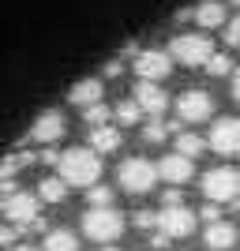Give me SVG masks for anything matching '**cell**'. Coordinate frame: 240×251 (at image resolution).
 <instances>
[{"label":"cell","mask_w":240,"mask_h":251,"mask_svg":"<svg viewBox=\"0 0 240 251\" xmlns=\"http://www.w3.org/2000/svg\"><path fill=\"white\" fill-rule=\"evenodd\" d=\"M56 176L68 188H90L102 180V154H94L90 147H72L56 157Z\"/></svg>","instance_id":"cell-1"},{"label":"cell","mask_w":240,"mask_h":251,"mask_svg":"<svg viewBox=\"0 0 240 251\" xmlns=\"http://www.w3.org/2000/svg\"><path fill=\"white\" fill-rule=\"evenodd\" d=\"M83 236H90L94 244H113V240H120V232H124V214H116L113 206H90L83 214Z\"/></svg>","instance_id":"cell-2"},{"label":"cell","mask_w":240,"mask_h":251,"mask_svg":"<svg viewBox=\"0 0 240 251\" xmlns=\"http://www.w3.org/2000/svg\"><path fill=\"white\" fill-rule=\"evenodd\" d=\"M116 184H120L128 195H146V191L158 184L154 161H146V157H128V161H120V169H116Z\"/></svg>","instance_id":"cell-3"},{"label":"cell","mask_w":240,"mask_h":251,"mask_svg":"<svg viewBox=\"0 0 240 251\" xmlns=\"http://www.w3.org/2000/svg\"><path fill=\"white\" fill-rule=\"evenodd\" d=\"M169 60H180L184 68H199V64L210 60V52H214V42H210L207 34H177L173 42H169Z\"/></svg>","instance_id":"cell-4"},{"label":"cell","mask_w":240,"mask_h":251,"mask_svg":"<svg viewBox=\"0 0 240 251\" xmlns=\"http://www.w3.org/2000/svg\"><path fill=\"white\" fill-rule=\"evenodd\" d=\"M203 195L207 202H233L240 199V173L229 165H218L203 176Z\"/></svg>","instance_id":"cell-5"},{"label":"cell","mask_w":240,"mask_h":251,"mask_svg":"<svg viewBox=\"0 0 240 251\" xmlns=\"http://www.w3.org/2000/svg\"><path fill=\"white\" fill-rule=\"evenodd\" d=\"M195 214H191L188 206H161V214L154 218V229L165 232L169 240H184V236H191L195 232Z\"/></svg>","instance_id":"cell-6"},{"label":"cell","mask_w":240,"mask_h":251,"mask_svg":"<svg viewBox=\"0 0 240 251\" xmlns=\"http://www.w3.org/2000/svg\"><path fill=\"white\" fill-rule=\"evenodd\" d=\"M207 147L214 150V154H221V157L240 154V120H237V116H221V120H214Z\"/></svg>","instance_id":"cell-7"},{"label":"cell","mask_w":240,"mask_h":251,"mask_svg":"<svg viewBox=\"0 0 240 251\" xmlns=\"http://www.w3.org/2000/svg\"><path fill=\"white\" fill-rule=\"evenodd\" d=\"M210 116H214V98H210L207 90H184V94L177 98V120H184V124H203Z\"/></svg>","instance_id":"cell-8"},{"label":"cell","mask_w":240,"mask_h":251,"mask_svg":"<svg viewBox=\"0 0 240 251\" xmlns=\"http://www.w3.org/2000/svg\"><path fill=\"white\" fill-rule=\"evenodd\" d=\"M0 210H4V218L15 225V229H30V221L38 218V195H30V191H11L8 199L0 202Z\"/></svg>","instance_id":"cell-9"},{"label":"cell","mask_w":240,"mask_h":251,"mask_svg":"<svg viewBox=\"0 0 240 251\" xmlns=\"http://www.w3.org/2000/svg\"><path fill=\"white\" fill-rule=\"evenodd\" d=\"M169 72H173V60H169L165 49H139L135 52V75L143 83H161Z\"/></svg>","instance_id":"cell-10"},{"label":"cell","mask_w":240,"mask_h":251,"mask_svg":"<svg viewBox=\"0 0 240 251\" xmlns=\"http://www.w3.org/2000/svg\"><path fill=\"white\" fill-rule=\"evenodd\" d=\"M64 131H68V120H64L60 109H45L38 120H34V127L27 131V139L30 143H42V147H49V143H60Z\"/></svg>","instance_id":"cell-11"},{"label":"cell","mask_w":240,"mask_h":251,"mask_svg":"<svg viewBox=\"0 0 240 251\" xmlns=\"http://www.w3.org/2000/svg\"><path fill=\"white\" fill-rule=\"evenodd\" d=\"M154 169H158V180H165L173 188H184L195 176V161L184 157V154H165L161 161H154Z\"/></svg>","instance_id":"cell-12"},{"label":"cell","mask_w":240,"mask_h":251,"mask_svg":"<svg viewBox=\"0 0 240 251\" xmlns=\"http://www.w3.org/2000/svg\"><path fill=\"white\" fill-rule=\"evenodd\" d=\"M132 101H135L143 113H150V116H161V113L169 109V94H165L158 83H143V79H139L135 94H132Z\"/></svg>","instance_id":"cell-13"},{"label":"cell","mask_w":240,"mask_h":251,"mask_svg":"<svg viewBox=\"0 0 240 251\" xmlns=\"http://www.w3.org/2000/svg\"><path fill=\"white\" fill-rule=\"evenodd\" d=\"M191 19L203 26V30H218V26H225V4L221 0H203V4H195L191 8Z\"/></svg>","instance_id":"cell-14"},{"label":"cell","mask_w":240,"mask_h":251,"mask_svg":"<svg viewBox=\"0 0 240 251\" xmlns=\"http://www.w3.org/2000/svg\"><path fill=\"white\" fill-rule=\"evenodd\" d=\"M203 244H207L210 251H229L233 244H237V225H229V221H210L207 232H203Z\"/></svg>","instance_id":"cell-15"},{"label":"cell","mask_w":240,"mask_h":251,"mask_svg":"<svg viewBox=\"0 0 240 251\" xmlns=\"http://www.w3.org/2000/svg\"><path fill=\"white\" fill-rule=\"evenodd\" d=\"M102 94H105L102 79H83V83H75L72 90H68V101L79 105V109H86V105H98V101H102Z\"/></svg>","instance_id":"cell-16"},{"label":"cell","mask_w":240,"mask_h":251,"mask_svg":"<svg viewBox=\"0 0 240 251\" xmlns=\"http://www.w3.org/2000/svg\"><path fill=\"white\" fill-rule=\"evenodd\" d=\"M120 147V131L113 124H102V127H90V150L94 154H113Z\"/></svg>","instance_id":"cell-17"},{"label":"cell","mask_w":240,"mask_h":251,"mask_svg":"<svg viewBox=\"0 0 240 251\" xmlns=\"http://www.w3.org/2000/svg\"><path fill=\"white\" fill-rule=\"evenodd\" d=\"M42 251H79V236L72 229H49Z\"/></svg>","instance_id":"cell-18"},{"label":"cell","mask_w":240,"mask_h":251,"mask_svg":"<svg viewBox=\"0 0 240 251\" xmlns=\"http://www.w3.org/2000/svg\"><path fill=\"white\" fill-rule=\"evenodd\" d=\"M169 131H180V120H161V116H150V124H143V143H165Z\"/></svg>","instance_id":"cell-19"},{"label":"cell","mask_w":240,"mask_h":251,"mask_svg":"<svg viewBox=\"0 0 240 251\" xmlns=\"http://www.w3.org/2000/svg\"><path fill=\"white\" fill-rule=\"evenodd\" d=\"M38 199H42V202H53V206H56V202L68 199V184H64L60 176H45L42 184H38Z\"/></svg>","instance_id":"cell-20"},{"label":"cell","mask_w":240,"mask_h":251,"mask_svg":"<svg viewBox=\"0 0 240 251\" xmlns=\"http://www.w3.org/2000/svg\"><path fill=\"white\" fill-rule=\"evenodd\" d=\"M203 150H207V139H203V135H195V131H180V135H177V150H173V154H184V157L195 161Z\"/></svg>","instance_id":"cell-21"},{"label":"cell","mask_w":240,"mask_h":251,"mask_svg":"<svg viewBox=\"0 0 240 251\" xmlns=\"http://www.w3.org/2000/svg\"><path fill=\"white\" fill-rule=\"evenodd\" d=\"M113 120H116L120 127H132V124H139V120H143V109H139V105L132 101V98H128V101H116Z\"/></svg>","instance_id":"cell-22"},{"label":"cell","mask_w":240,"mask_h":251,"mask_svg":"<svg viewBox=\"0 0 240 251\" xmlns=\"http://www.w3.org/2000/svg\"><path fill=\"white\" fill-rule=\"evenodd\" d=\"M83 120H86V127H102V124H109V120H113V109H109V105H86L83 109Z\"/></svg>","instance_id":"cell-23"},{"label":"cell","mask_w":240,"mask_h":251,"mask_svg":"<svg viewBox=\"0 0 240 251\" xmlns=\"http://www.w3.org/2000/svg\"><path fill=\"white\" fill-rule=\"evenodd\" d=\"M30 161H34L30 154H11V157H4V161H0V180H11L23 165H30Z\"/></svg>","instance_id":"cell-24"},{"label":"cell","mask_w":240,"mask_h":251,"mask_svg":"<svg viewBox=\"0 0 240 251\" xmlns=\"http://www.w3.org/2000/svg\"><path fill=\"white\" fill-rule=\"evenodd\" d=\"M86 206H113V188L90 184V188H86Z\"/></svg>","instance_id":"cell-25"},{"label":"cell","mask_w":240,"mask_h":251,"mask_svg":"<svg viewBox=\"0 0 240 251\" xmlns=\"http://www.w3.org/2000/svg\"><path fill=\"white\" fill-rule=\"evenodd\" d=\"M210 75H229L233 72V60H229V52H210V60L203 64Z\"/></svg>","instance_id":"cell-26"},{"label":"cell","mask_w":240,"mask_h":251,"mask_svg":"<svg viewBox=\"0 0 240 251\" xmlns=\"http://www.w3.org/2000/svg\"><path fill=\"white\" fill-rule=\"evenodd\" d=\"M225 45H240V11L225 19Z\"/></svg>","instance_id":"cell-27"},{"label":"cell","mask_w":240,"mask_h":251,"mask_svg":"<svg viewBox=\"0 0 240 251\" xmlns=\"http://www.w3.org/2000/svg\"><path fill=\"white\" fill-rule=\"evenodd\" d=\"M154 210H135V214H132V225H135V229H154Z\"/></svg>","instance_id":"cell-28"},{"label":"cell","mask_w":240,"mask_h":251,"mask_svg":"<svg viewBox=\"0 0 240 251\" xmlns=\"http://www.w3.org/2000/svg\"><path fill=\"white\" fill-rule=\"evenodd\" d=\"M199 218L207 221V225H210V221H221V202H207V206L199 210Z\"/></svg>","instance_id":"cell-29"},{"label":"cell","mask_w":240,"mask_h":251,"mask_svg":"<svg viewBox=\"0 0 240 251\" xmlns=\"http://www.w3.org/2000/svg\"><path fill=\"white\" fill-rule=\"evenodd\" d=\"M15 236H19V229H15V225H0V248H11V244H15Z\"/></svg>","instance_id":"cell-30"},{"label":"cell","mask_w":240,"mask_h":251,"mask_svg":"<svg viewBox=\"0 0 240 251\" xmlns=\"http://www.w3.org/2000/svg\"><path fill=\"white\" fill-rule=\"evenodd\" d=\"M161 199H165V206H184V195H180L177 188H169L165 195H161Z\"/></svg>","instance_id":"cell-31"},{"label":"cell","mask_w":240,"mask_h":251,"mask_svg":"<svg viewBox=\"0 0 240 251\" xmlns=\"http://www.w3.org/2000/svg\"><path fill=\"white\" fill-rule=\"evenodd\" d=\"M161 248H169V236L165 232H154L150 236V251H161Z\"/></svg>","instance_id":"cell-32"},{"label":"cell","mask_w":240,"mask_h":251,"mask_svg":"<svg viewBox=\"0 0 240 251\" xmlns=\"http://www.w3.org/2000/svg\"><path fill=\"white\" fill-rule=\"evenodd\" d=\"M229 75H233V101H240V68L229 72Z\"/></svg>","instance_id":"cell-33"},{"label":"cell","mask_w":240,"mask_h":251,"mask_svg":"<svg viewBox=\"0 0 240 251\" xmlns=\"http://www.w3.org/2000/svg\"><path fill=\"white\" fill-rule=\"evenodd\" d=\"M120 72H124V64H120V60H109V64H105V75H120Z\"/></svg>","instance_id":"cell-34"},{"label":"cell","mask_w":240,"mask_h":251,"mask_svg":"<svg viewBox=\"0 0 240 251\" xmlns=\"http://www.w3.org/2000/svg\"><path fill=\"white\" fill-rule=\"evenodd\" d=\"M56 157H60L56 150H45V154H42V161H45V165H56Z\"/></svg>","instance_id":"cell-35"},{"label":"cell","mask_w":240,"mask_h":251,"mask_svg":"<svg viewBox=\"0 0 240 251\" xmlns=\"http://www.w3.org/2000/svg\"><path fill=\"white\" fill-rule=\"evenodd\" d=\"M11 251H38V248H34V244H15Z\"/></svg>","instance_id":"cell-36"},{"label":"cell","mask_w":240,"mask_h":251,"mask_svg":"<svg viewBox=\"0 0 240 251\" xmlns=\"http://www.w3.org/2000/svg\"><path fill=\"white\" fill-rule=\"evenodd\" d=\"M102 251H120V248H113V244H105V248H102Z\"/></svg>","instance_id":"cell-37"},{"label":"cell","mask_w":240,"mask_h":251,"mask_svg":"<svg viewBox=\"0 0 240 251\" xmlns=\"http://www.w3.org/2000/svg\"><path fill=\"white\" fill-rule=\"evenodd\" d=\"M229 4H233V8H240V0H229Z\"/></svg>","instance_id":"cell-38"},{"label":"cell","mask_w":240,"mask_h":251,"mask_svg":"<svg viewBox=\"0 0 240 251\" xmlns=\"http://www.w3.org/2000/svg\"><path fill=\"white\" fill-rule=\"evenodd\" d=\"M0 202H4V199H0Z\"/></svg>","instance_id":"cell-39"}]
</instances>
